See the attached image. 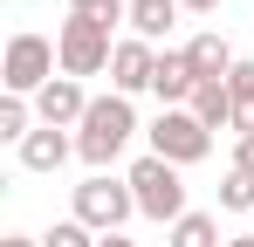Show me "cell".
<instances>
[{
    "label": "cell",
    "instance_id": "8992f818",
    "mask_svg": "<svg viewBox=\"0 0 254 247\" xmlns=\"http://www.w3.org/2000/svg\"><path fill=\"white\" fill-rule=\"evenodd\" d=\"M144 137H151V151H158L165 165H179V172H186V165H199V158L213 151V130L192 117V110H158V124H151Z\"/></svg>",
    "mask_w": 254,
    "mask_h": 247
},
{
    "label": "cell",
    "instance_id": "6da1fadb",
    "mask_svg": "<svg viewBox=\"0 0 254 247\" xmlns=\"http://www.w3.org/2000/svg\"><path fill=\"white\" fill-rule=\"evenodd\" d=\"M137 137V110H130V96H96L89 103V117L76 124V158L89 165V172H110V165L124 158V144Z\"/></svg>",
    "mask_w": 254,
    "mask_h": 247
},
{
    "label": "cell",
    "instance_id": "2e32d148",
    "mask_svg": "<svg viewBox=\"0 0 254 247\" xmlns=\"http://www.w3.org/2000/svg\"><path fill=\"white\" fill-rule=\"evenodd\" d=\"M165 247H220V220H213V213H186Z\"/></svg>",
    "mask_w": 254,
    "mask_h": 247
},
{
    "label": "cell",
    "instance_id": "d6986e66",
    "mask_svg": "<svg viewBox=\"0 0 254 247\" xmlns=\"http://www.w3.org/2000/svg\"><path fill=\"white\" fill-rule=\"evenodd\" d=\"M69 14H89V21H110V28H117L130 14V0H69Z\"/></svg>",
    "mask_w": 254,
    "mask_h": 247
},
{
    "label": "cell",
    "instance_id": "30bf717a",
    "mask_svg": "<svg viewBox=\"0 0 254 247\" xmlns=\"http://www.w3.org/2000/svg\"><path fill=\"white\" fill-rule=\"evenodd\" d=\"M76 158V137H69V130H55V124H35V130H28V144H21V172H62V165Z\"/></svg>",
    "mask_w": 254,
    "mask_h": 247
},
{
    "label": "cell",
    "instance_id": "3957f363",
    "mask_svg": "<svg viewBox=\"0 0 254 247\" xmlns=\"http://www.w3.org/2000/svg\"><path fill=\"white\" fill-rule=\"evenodd\" d=\"M55 69H62V55H55V41L35 35V28H21V35L7 41V55H0V82H7V96H28V103L55 82Z\"/></svg>",
    "mask_w": 254,
    "mask_h": 247
},
{
    "label": "cell",
    "instance_id": "7a4b0ae2",
    "mask_svg": "<svg viewBox=\"0 0 254 247\" xmlns=\"http://www.w3.org/2000/svg\"><path fill=\"white\" fill-rule=\"evenodd\" d=\"M124 179H130V192H137V213H144V220L179 227V220L192 213V206H186V172H179V165H165L158 151H144Z\"/></svg>",
    "mask_w": 254,
    "mask_h": 247
},
{
    "label": "cell",
    "instance_id": "9a60e30c",
    "mask_svg": "<svg viewBox=\"0 0 254 247\" xmlns=\"http://www.w3.org/2000/svg\"><path fill=\"white\" fill-rule=\"evenodd\" d=\"M35 103H28V96H0V137H7V144H14V151H21V144H28V130H35Z\"/></svg>",
    "mask_w": 254,
    "mask_h": 247
},
{
    "label": "cell",
    "instance_id": "277c9868",
    "mask_svg": "<svg viewBox=\"0 0 254 247\" xmlns=\"http://www.w3.org/2000/svg\"><path fill=\"white\" fill-rule=\"evenodd\" d=\"M55 55H62V76H103L110 69V55H117V35H110V21H89V14H69L62 28H55Z\"/></svg>",
    "mask_w": 254,
    "mask_h": 247
},
{
    "label": "cell",
    "instance_id": "ac0fdd59",
    "mask_svg": "<svg viewBox=\"0 0 254 247\" xmlns=\"http://www.w3.org/2000/svg\"><path fill=\"white\" fill-rule=\"evenodd\" d=\"M96 241H103V234H89L76 213H69V220H55V227L42 234V247H96Z\"/></svg>",
    "mask_w": 254,
    "mask_h": 247
},
{
    "label": "cell",
    "instance_id": "603a6c76",
    "mask_svg": "<svg viewBox=\"0 0 254 247\" xmlns=\"http://www.w3.org/2000/svg\"><path fill=\"white\" fill-rule=\"evenodd\" d=\"M96 247H137V241H124V234H103V241H96Z\"/></svg>",
    "mask_w": 254,
    "mask_h": 247
},
{
    "label": "cell",
    "instance_id": "4fadbf2b",
    "mask_svg": "<svg viewBox=\"0 0 254 247\" xmlns=\"http://www.w3.org/2000/svg\"><path fill=\"white\" fill-rule=\"evenodd\" d=\"M186 110L206 124V130H234V96H227V82H199Z\"/></svg>",
    "mask_w": 254,
    "mask_h": 247
},
{
    "label": "cell",
    "instance_id": "ba28073f",
    "mask_svg": "<svg viewBox=\"0 0 254 247\" xmlns=\"http://www.w3.org/2000/svg\"><path fill=\"white\" fill-rule=\"evenodd\" d=\"M192 89H199V76H192V55H186V48H158V76H151L158 110H186V103H192Z\"/></svg>",
    "mask_w": 254,
    "mask_h": 247
},
{
    "label": "cell",
    "instance_id": "5b68a950",
    "mask_svg": "<svg viewBox=\"0 0 254 247\" xmlns=\"http://www.w3.org/2000/svg\"><path fill=\"white\" fill-rule=\"evenodd\" d=\"M137 213V192H130V179H110V172H89L83 185H76V220H83L89 234H124V220Z\"/></svg>",
    "mask_w": 254,
    "mask_h": 247
},
{
    "label": "cell",
    "instance_id": "7c38bea8",
    "mask_svg": "<svg viewBox=\"0 0 254 247\" xmlns=\"http://www.w3.org/2000/svg\"><path fill=\"white\" fill-rule=\"evenodd\" d=\"M186 55H192V76H199V82H227V76H234V62H241V55L227 48V35H220V28L192 35V41H186Z\"/></svg>",
    "mask_w": 254,
    "mask_h": 247
},
{
    "label": "cell",
    "instance_id": "52a82bcc",
    "mask_svg": "<svg viewBox=\"0 0 254 247\" xmlns=\"http://www.w3.org/2000/svg\"><path fill=\"white\" fill-rule=\"evenodd\" d=\"M151 76H158V48L124 35L117 55H110V89H117V96H137V89H151Z\"/></svg>",
    "mask_w": 254,
    "mask_h": 247
},
{
    "label": "cell",
    "instance_id": "e0dca14e",
    "mask_svg": "<svg viewBox=\"0 0 254 247\" xmlns=\"http://www.w3.org/2000/svg\"><path fill=\"white\" fill-rule=\"evenodd\" d=\"M220 206H227V213H254V172L227 165V179H220Z\"/></svg>",
    "mask_w": 254,
    "mask_h": 247
},
{
    "label": "cell",
    "instance_id": "8fae6325",
    "mask_svg": "<svg viewBox=\"0 0 254 247\" xmlns=\"http://www.w3.org/2000/svg\"><path fill=\"white\" fill-rule=\"evenodd\" d=\"M179 14H186L179 0H130L124 28H130V35H137V41H151V48H158V41H165V48H172V28H179Z\"/></svg>",
    "mask_w": 254,
    "mask_h": 247
},
{
    "label": "cell",
    "instance_id": "cb8c5ba5",
    "mask_svg": "<svg viewBox=\"0 0 254 247\" xmlns=\"http://www.w3.org/2000/svg\"><path fill=\"white\" fill-rule=\"evenodd\" d=\"M227 247H254V234H234V241H227Z\"/></svg>",
    "mask_w": 254,
    "mask_h": 247
},
{
    "label": "cell",
    "instance_id": "44dd1931",
    "mask_svg": "<svg viewBox=\"0 0 254 247\" xmlns=\"http://www.w3.org/2000/svg\"><path fill=\"white\" fill-rule=\"evenodd\" d=\"M186 14H220V0H179Z\"/></svg>",
    "mask_w": 254,
    "mask_h": 247
},
{
    "label": "cell",
    "instance_id": "ffe728a7",
    "mask_svg": "<svg viewBox=\"0 0 254 247\" xmlns=\"http://www.w3.org/2000/svg\"><path fill=\"white\" fill-rule=\"evenodd\" d=\"M234 165H241V172H254V137H234Z\"/></svg>",
    "mask_w": 254,
    "mask_h": 247
},
{
    "label": "cell",
    "instance_id": "9c48e42d",
    "mask_svg": "<svg viewBox=\"0 0 254 247\" xmlns=\"http://www.w3.org/2000/svg\"><path fill=\"white\" fill-rule=\"evenodd\" d=\"M89 103H96V96H89L76 76H55L42 96H35V117L55 124V130H69V124H83V117H89Z\"/></svg>",
    "mask_w": 254,
    "mask_h": 247
},
{
    "label": "cell",
    "instance_id": "7402d4cb",
    "mask_svg": "<svg viewBox=\"0 0 254 247\" xmlns=\"http://www.w3.org/2000/svg\"><path fill=\"white\" fill-rule=\"evenodd\" d=\"M0 247H42V241H28V234H7V241H0Z\"/></svg>",
    "mask_w": 254,
    "mask_h": 247
},
{
    "label": "cell",
    "instance_id": "5bb4252c",
    "mask_svg": "<svg viewBox=\"0 0 254 247\" xmlns=\"http://www.w3.org/2000/svg\"><path fill=\"white\" fill-rule=\"evenodd\" d=\"M227 96H234V137H254V55H248V62H234Z\"/></svg>",
    "mask_w": 254,
    "mask_h": 247
}]
</instances>
